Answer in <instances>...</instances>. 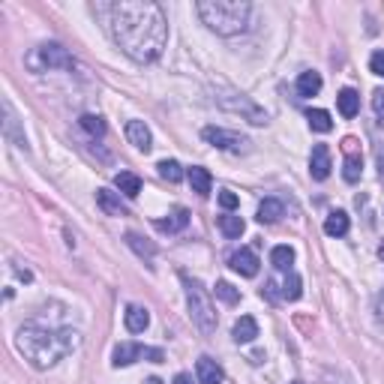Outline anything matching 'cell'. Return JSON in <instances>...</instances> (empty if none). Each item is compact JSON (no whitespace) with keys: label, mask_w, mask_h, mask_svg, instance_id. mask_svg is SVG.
I'll use <instances>...</instances> for the list:
<instances>
[{"label":"cell","mask_w":384,"mask_h":384,"mask_svg":"<svg viewBox=\"0 0 384 384\" xmlns=\"http://www.w3.org/2000/svg\"><path fill=\"white\" fill-rule=\"evenodd\" d=\"M96 15L105 21L117 49L135 63H153L168 42V21L160 4L151 0H120L99 4Z\"/></svg>","instance_id":"obj_1"},{"label":"cell","mask_w":384,"mask_h":384,"mask_svg":"<svg viewBox=\"0 0 384 384\" xmlns=\"http://www.w3.org/2000/svg\"><path fill=\"white\" fill-rule=\"evenodd\" d=\"M78 345H82V336L70 327L51 331V327L39 324H21L15 333V348L33 369H51L58 360L72 354Z\"/></svg>","instance_id":"obj_2"},{"label":"cell","mask_w":384,"mask_h":384,"mask_svg":"<svg viewBox=\"0 0 384 384\" xmlns=\"http://www.w3.org/2000/svg\"><path fill=\"white\" fill-rule=\"evenodd\" d=\"M196 13L219 37H237L250 27L252 6L246 0H198Z\"/></svg>","instance_id":"obj_3"},{"label":"cell","mask_w":384,"mask_h":384,"mask_svg":"<svg viewBox=\"0 0 384 384\" xmlns=\"http://www.w3.org/2000/svg\"><path fill=\"white\" fill-rule=\"evenodd\" d=\"M180 279H184L186 307H189L192 324H196L201 333H213V331H217V324H219V319H217V309H213V303H210V295L205 291V286H201L198 279H189L186 274Z\"/></svg>","instance_id":"obj_4"},{"label":"cell","mask_w":384,"mask_h":384,"mask_svg":"<svg viewBox=\"0 0 384 384\" xmlns=\"http://www.w3.org/2000/svg\"><path fill=\"white\" fill-rule=\"evenodd\" d=\"M25 63H27V70H33V72H49V70H72V58L66 54V49L60 42H42V45H37L27 58H25Z\"/></svg>","instance_id":"obj_5"},{"label":"cell","mask_w":384,"mask_h":384,"mask_svg":"<svg viewBox=\"0 0 384 384\" xmlns=\"http://www.w3.org/2000/svg\"><path fill=\"white\" fill-rule=\"evenodd\" d=\"M217 103L225 108V111H234V115H241L243 120L255 123V127H264L267 123V111L262 105H255L250 96L237 94V90H219L217 94Z\"/></svg>","instance_id":"obj_6"},{"label":"cell","mask_w":384,"mask_h":384,"mask_svg":"<svg viewBox=\"0 0 384 384\" xmlns=\"http://www.w3.org/2000/svg\"><path fill=\"white\" fill-rule=\"evenodd\" d=\"M201 139L219 151H229V153H250L252 151V141L246 139V135L234 132V129H222V127H205L201 129Z\"/></svg>","instance_id":"obj_7"},{"label":"cell","mask_w":384,"mask_h":384,"mask_svg":"<svg viewBox=\"0 0 384 384\" xmlns=\"http://www.w3.org/2000/svg\"><path fill=\"white\" fill-rule=\"evenodd\" d=\"M141 357L153 360V364H162V360H165L162 348H148V345H139V343H120L115 348V360H111V364H115V366H129V364H135V360H141Z\"/></svg>","instance_id":"obj_8"},{"label":"cell","mask_w":384,"mask_h":384,"mask_svg":"<svg viewBox=\"0 0 384 384\" xmlns=\"http://www.w3.org/2000/svg\"><path fill=\"white\" fill-rule=\"evenodd\" d=\"M0 108H4V135L15 144V148L27 151V135H25V129H21V123H18V117H15L13 105H9V99H4V103H0Z\"/></svg>","instance_id":"obj_9"},{"label":"cell","mask_w":384,"mask_h":384,"mask_svg":"<svg viewBox=\"0 0 384 384\" xmlns=\"http://www.w3.org/2000/svg\"><path fill=\"white\" fill-rule=\"evenodd\" d=\"M331 148L327 144H315L312 153H309V174L312 180H327L331 177Z\"/></svg>","instance_id":"obj_10"},{"label":"cell","mask_w":384,"mask_h":384,"mask_svg":"<svg viewBox=\"0 0 384 384\" xmlns=\"http://www.w3.org/2000/svg\"><path fill=\"white\" fill-rule=\"evenodd\" d=\"M345 162H343V177L348 184H357L360 174H364V160H360V153H354V139H345Z\"/></svg>","instance_id":"obj_11"},{"label":"cell","mask_w":384,"mask_h":384,"mask_svg":"<svg viewBox=\"0 0 384 384\" xmlns=\"http://www.w3.org/2000/svg\"><path fill=\"white\" fill-rule=\"evenodd\" d=\"M229 264L234 274H241V276H255L258 274V255L252 250H246V246H241L231 258H229Z\"/></svg>","instance_id":"obj_12"},{"label":"cell","mask_w":384,"mask_h":384,"mask_svg":"<svg viewBox=\"0 0 384 384\" xmlns=\"http://www.w3.org/2000/svg\"><path fill=\"white\" fill-rule=\"evenodd\" d=\"M127 141L132 144V148H139L141 153H148L153 148V139H151V129H148V123L144 120H129L127 123Z\"/></svg>","instance_id":"obj_13"},{"label":"cell","mask_w":384,"mask_h":384,"mask_svg":"<svg viewBox=\"0 0 384 384\" xmlns=\"http://www.w3.org/2000/svg\"><path fill=\"white\" fill-rule=\"evenodd\" d=\"M196 376H198V384H222L225 381V372L222 366L217 364L213 357H198V364H196Z\"/></svg>","instance_id":"obj_14"},{"label":"cell","mask_w":384,"mask_h":384,"mask_svg":"<svg viewBox=\"0 0 384 384\" xmlns=\"http://www.w3.org/2000/svg\"><path fill=\"white\" fill-rule=\"evenodd\" d=\"M282 217H286V205H282L279 198H264L262 205H258V213H255V219L262 225H274Z\"/></svg>","instance_id":"obj_15"},{"label":"cell","mask_w":384,"mask_h":384,"mask_svg":"<svg viewBox=\"0 0 384 384\" xmlns=\"http://www.w3.org/2000/svg\"><path fill=\"white\" fill-rule=\"evenodd\" d=\"M96 205L108 217H123L127 213V207L120 205V192H111V189H96Z\"/></svg>","instance_id":"obj_16"},{"label":"cell","mask_w":384,"mask_h":384,"mask_svg":"<svg viewBox=\"0 0 384 384\" xmlns=\"http://www.w3.org/2000/svg\"><path fill=\"white\" fill-rule=\"evenodd\" d=\"M123 321H127V331L129 333H144L148 331V324H151V312L144 309V307H127V315H123Z\"/></svg>","instance_id":"obj_17"},{"label":"cell","mask_w":384,"mask_h":384,"mask_svg":"<svg viewBox=\"0 0 384 384\" xmlns=\"http://www.w3.org/2000/svg\"><path fill=\"white\" fill-rule=\"evenodd\" d=\"M234 343H252L255 336H258V321L252 319V315H241V319L234 321Z\"/></svg>","instance_id":"obj_18"},{"label":"cell","mask_w":384,"mask_h":384,"mask_svg":"<svg viewBox=\"0 0 384 384\" xmlns=\"http://www.w3.org/2000/svg\"><path fill=\"white\" fill-rule=\"evenodd\" d=\"M336 105H340V115H343V117L352 120L357 111H360V96H357V90H352V87L340 90V96H336Z\"/></svg>","instance_id":"obj_19"},{"label":"cell","mask_w":384,"mask_h":384,"mask_svg":"<svg viewBox=\"0 0 384 384\" xmlns=\"http://www.w3.org/2000/svg\"><path fill=\"white\" fill-rule=\"evenodd\" d=\"M186 177H189V186H192V192H198V196H210V186H213V180H210V172H207V168H198V165H192Z\"/></svg>","instance_id":"obj_20"},{"label":"cell","mask_w":384,"mask_h":384,"mask_svg":"<svg viewBox=\"0 0 384 384\" xmlns=\"http://www.w3.org/2000/svg\"><path fill=\"white\" fill-rule=\"evenodd\" d=\"M348 229H352V222H348V213L345 210H333L331 217L324 219V231L331 237H345Z\"/></svg>","instance_id":"obj_21"},{"label":"cell","mask_w":384,"mask_h":384,"mask_svg":"<svg viewBox=\"0 0 384 384\" xmlns=\"http://www.w3.org/2000/svg\"><path fill=\"white\" fill-rule=\"evenodd\" d=\"M186 225H189V210H186V207H177L168 219H160V222H156V229L174 234V231H184Z\"/></svg>","instance_id":"obj_22"},{"label":"cell","mask_w":384,"mask_h":384,"mask_svg":"<svg viewBox=\"0 0 384 384\" xmlns=\"http://www.w3.org/2000/svg\"><path fill=\"white\" fill-rule=\"evenodd\" d=\"M115 186H117L127 198H135V196L141 192V177L132 174V172H120V174L115 177Z\"/></svg>","instance_id":"obj_23"},{"label":"cell","mask_w":384,"mask_h":384,"mask_svg":"<svg viewBox=\"0 0 384 384\" xmlns=\"http://www.w3.org/2000/svg\"><path fill=\"white\" fill-rule=\"evenodd\" d=\"M246 229V222L241 217H231V213H225V217H219V231L229 237V241H237V237L243 234Z\"/></svg>","instance_id":"obj_24"},{"label":"cell","mask_w":384,"mask_h":384,"mask_svg":"<svg viewBox=\"0 0 384 384\" xmlns=\"http://www.w3.org/2000/svg\"><path fill=\"white\" fill-rule=\"evenodd\" d=\"M321 90V75L319 72H300L297 78V94L300 96H315Z\"/></svg>","instance_id":"obj_25"},{"label":"cell","mask_w":384,"mask_h":384,"mask_svg":"<svg viewBox=\"0 0 384 384\" xmlns=\"http://www.w3.org/2000/svg\"><path fill=\"white\" fill-rule=\"evenodd\" d=\"M270 264L276 270H291L295 264V250L291 246H274V252H270Z\"/></svg>","instance_id":"obj_26"},{"label":"cell","mask_w":384,"mask_h":384,"mask_svg":"<svg viewBox=\"0 0 384 384\" xmlns=\"http://www.w3.org/2000/svg\"><path fill=\"white\" fill-rule=\"evenodd\" d=\"M78 127H82L87 135H94V139H103V135H105V120L99 115H82Z\"/></svg>","instance_id":"obj_27"},{"label":"cell","mask_w":384,"mask_h":384,"mask_svg":"<svg viewBox=\"0 0 384 384\" xmlns=\"http://www.w3.org/2000/svg\"><path fill=\"white\" fill-rule=\"evenodd\" d=\"M156 172H160V177L168 180V184H180V180H184V168H180V162H174V160H162L156 165Z\"/></svg>","instance_id":"obj_28"},{"label":"cell","mask_w":384,"mask_h":384,"mask_svg":"<svg viewBox=\"0 0 384 384\" xmlns=\"http://www.w3.org/2000/svg\"><path fill=\"white\" fill-rule=\"evenodd\" d=\"M307 120H309V127L315 132H331L333 129V120H331V115H327L324 108H312L309 115H307Z\"/></svg>","instance_id":"obj_29"},{"label":"cell","mask_w":384,"mask_h":384,"mask_svg":"<svg viewBox=\"0 0 384 384\" xmlns=\"http://www.w3.org/2000/svg\"><path fill=\"white\" fill-rule=\"evenodd\" d=\"M300 295H303V282H300L297 274H291V270H288L286 282H282V297H286V300H300Z\"/></svg>","instance_id":"obj_30"},{"label":"cell","mask_w":384,"mask_h":384,"mask_svg":"<svg viewBox=\"0 0 384 384\" xmlns=\"http://www.w3.org/2000/svg\"><path fill=\"white\" fill-rule=\"evenodd\" d=\"M213 291H217V297L222 300V303H231V307H234V303L237 300H241V291H237L234 286H231V282H217V288H213Z\"/></svg>","instance_id":"obj_31"},{"label":"cell","mask_w":384,"mask_h":384,"mask_svg":"<svg viewBox=\"0 0 384 384\" xmlns=\"http://www.w3.org/2000/svg\"><path fill=\"white\" fill-rule=\"evenodd\" d=\"M127 243H129V246H132V250L139 252V255H148V258H151V255L156 252V246H153V243H144L141 237H139V234H132V231L127 234Z\"/></svg>","instance_id":"obj_32"},{"label":"cell","mask_w":384,"mask_h":384,"mask_svg":"<svg viewBox=\"0 0 384 384\" xmlns=\"http://www.w3.org/2000/svg\"><path fill=\"white\" fill-rule=\"evenodd\" d=\"M237 205H241V198H237L231 189H222V192H219V207H222V210H234Z\"/></svg>","instance_id":"obj_33"},{"label":"cell","mask_w":384,"mask_h":384,"mask_svg":"<svg viewBox=\"0 0 384 384\" xmlns=\"http://www.w3.org/2000/svg\"><path fill=\"white\" fill-rule=\"evenodd\" d=\"M369 70L384 78V51H376V54H372V58H369Z\"/></svg>","instance_id":"obj_34"},{"label":"cell","mask_w":384,"mask_h":384,"mask_svg":"<svg viewBox=\"0 0 384 384\" xmlns=\"http://www.w3.org/2000/svg\"><path fill=\"white\" fill-rule=\"evenodd\" d=\"M372 108H376L378 117H384V90H381V87L376 90V94H372Z\"/></svg>","instance_id":"obj_35"},{"label":"cell","mask_w":384,"mask_h":384,"mask_svg":"<svg viewBox=\"0 0 384 384\" xmlns=\"http://www.w3.org/2000/svg\"><path fill=\"white\" fill-rule=\"evenodd\" d=\"M174 384H192V376H186V372H177V376H174Z\"/></svg>","instance_id":"obj_36"},{"label":"cell","mask_w":384,"mask_h":384,"mask_svg":"<svg viewBox=\"0 0 384 384\" xmlns=\"http://www.w3.org/2000/svg\"><path fill=\"white\" fill-rule=\"evenodd\" d=\"M291 384H303V381H291Z\"/></svg>","instance_id":"obj_37"}]
</instances>
